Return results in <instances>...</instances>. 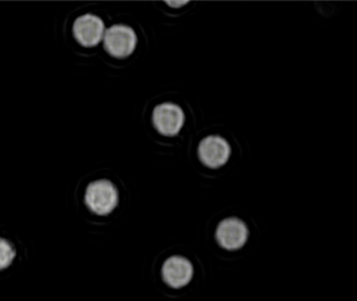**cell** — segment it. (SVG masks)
<instances>
[{"label":"cell","mask_w":357,"mask_h":301,"mask_svg":"<svg viewBox=\"0 0 357 301\" xmlns=\"http://www.w3.org/2000/svg\"><path fill=\"white\" fill-rule=\"evenodd\" d=\"M104 47L110 56L124 59L135 52L137 44L135 31L128 25L116 24L105 31Z\"/></svg>","instance_id":"7a4b0ae2"},{"label":"cell","mask_w":357,"mask_h":301,"mask_svg":"<svg viewBox=\"0 0 357 301\" xmlns=\"http://www.w3.org/2000/svg\"><path fill=\"white\" fill-rule=\"evenodd\" d=\"M16 256L15 248L11 242L6 238H0V270L9 268Z\"/></svg>","instance_id":"ba28073f"},{"label":"cell","mask_w":357,"mask_h":301,"mask_svg":"<svg viewBox=\"0 0 357 301\" xmlns=\"http://www.w3.org/2000/svg\"><path fill=\"white\" fill-rule=\"evenodd\" d=\"M248 233V226L242 219L235 217H227L217 227V242L227 250H237L245 245Z\"/></svg>","instance_id":"8992f818"},{"label":"cell","mask_w":357,"mask_h":301,"mask_svg":"<svg viewBox=\"0 0 357 301\" xmlns=\"http://www.w3.org/2000/svg\"><path fill=\"white\" fill-rule=\"evenodd\" d=\"M154 127L162 135L174 136L178 134L185 123V113L178 105L164 102L154 108L152 114Z\"/></svg>","instance_id":"3957f363"},{"label":"cell","mask_w":357,"mask_h":301,"mask_svg":"<svg viewBox=\"0 0 357 301\" xmlns=\"http://www.w3.org/2000/svg\"><path fill=\"white\" fill-rule=\"evenodd\" d=\"M84 200L93 213L99 215H108L118 206V188L109 180H96L87 186Z\"/></svg>","instance_id":"6da1fadb"},{"label":"cell","mask_w":357,"mask_h":301,"mask_svg":"<svg viewBox=\"0 0 357 301\" xmlns=\"http://www.w3.org/2000/svg\"><path fill=\"white\" fill-rule=\"evenodd\" d=\"M73 33L79 44L84 47H93L103 40L105 24L97 15L85 14L76 19Z\"/></svg>","instance_id":"277c9868"},{"label":"cell","mask_w":357,"mask_h":301,"mask_svg":"<svg viewBox=\"0 0 357 301\" xmlns=\"http://www.w3.org/2000/svg\"><path fill=\"white\" fill-rule=\"evenodd\" d=\"M193 265L183 256L169 257L162 269V279L168 286L179 288L187 286L193 277Z\"/></svg>","instance_id":"52a82bcc"},{"label":"cell","mask_w":357,"mask_h":301,"mask_svg":"<svg viewBox=\"0 0 357 301\" xmlns=\"http://www.w3.org/2000/svg\"><path fill=\"white\" fill-rule=\"evenodd\" d=\"M231 146L225 138L211 135L204 138L198 146V156L206 167L217 169L227 162L231 156Z\"/></svg>","instance_id":"5b68a950"},{"label":"cell","mask_w":357,"mask_h":301,"mask_svg":"<svg viewBox=\"0 0 357 301\" xmlns=\"http://www.w3.org/2000/svg\"><path fill=\"white\" fill-rule=\"evenodd\" d=\"M187 3L185 1H177V0H174L173 2H168V4H170L171 6H173V8H176V6H183V4Z\"/></svg>","instance_id":"9c48e42d"}]
</instances>
